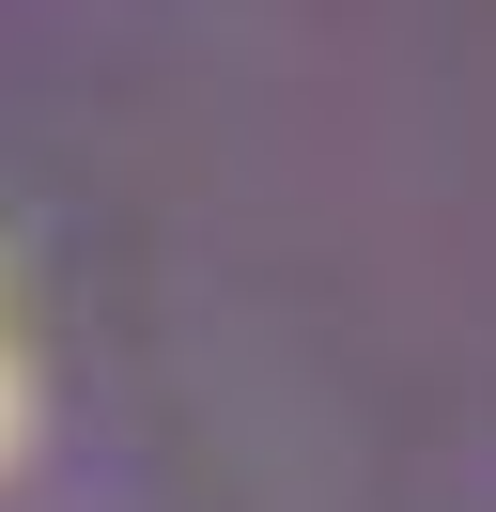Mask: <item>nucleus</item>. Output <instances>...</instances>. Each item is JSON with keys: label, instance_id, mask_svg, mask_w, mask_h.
Segmentation results:
<instances>
[{"label": "nucleus", "instance_id": "obj_1", "mask_svg": "<svg viewBox=\"0 0 496 512\" xmlns=\"http://www.w3.org/2000/svg\"><path fill=\"white\" fill-rule=\"evenodd\" d=\"M0 450H16V357H0Z\"/></svg>", "mask_w": 496, "mask_h": 512}]
</instances>
